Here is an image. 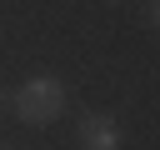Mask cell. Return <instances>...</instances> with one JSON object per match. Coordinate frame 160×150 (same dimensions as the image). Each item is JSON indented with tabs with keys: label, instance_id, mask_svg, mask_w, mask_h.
<instances>
[{
	"label": "cell",
	"instance_id": "cell-1",
	"mask_svg": "<svg viewBox=\"0 0 160 150\" xmlns=\"http://www.w3.org/2000/svg\"><path fill=\"white\" fill-rule=\"evenodd\" d=\"M65 80L60 75H50V70H40V75H30V80H20V90L10 95V110H15V120L20 125H55L60 115H65Z\"/></svg>",
	"mask_w": 160,
	"mask_h": 150
},
{
	"label": "cell",
	"instance_id": "cell-2",
	"mask_svg": "<svg viewBox=\"0 0 160 150\" xmlns=\"http://www.w3.org/2000/svg\"><path fill=\"white\" fill-rule=\"evenodd\" d=\"M75 140H80V150H120L125 130H120V120L110 110H85L80 125H75Z\"/></svg>",
	"mask_w": 160,
	"mask_h": 150
},
{
	"label": "cell",
	"instance_id": "cell-3",
	"mask_svg": "<svg viewBox=\"0 0 160 150\" xmlns=\"http://www.w3.org/2000/svg\"><path fill=\"white\" fill-rule=\"evenodd\" d=\"M150 25H155V35H160V0H150Z\"/></svg>",
	"mask_w": 160,
	"mask_h": 150
},
{
	"label": "cell",
	"instance_id": "cell-4",
	"mask_svg": "<svg viewBox=\"0 0 160 150\" xmlns=\"http://www.w3.org/2000/svg\"><path fill=\"white\" fill-rule=\"evenodd\" d=\"M0 120H5V100H0Z\"/></svg>",
	"mask_w": 160,
	"mask_h": 150
},
{
	"label": "cell",
	"instance_id": "cell-5",
	"mask_svg": "<svg viewBox=\"0 0 160 150\" xmlns=\"http://www.w3.org/2000/svg\"><path fill=\"white\" fill-rule=\"evenodd\" d=\"M0 150H15V145H0Z\"/></svg>",
	"mask_w": 160,
	"mask_h": 150
}]
</instances>
